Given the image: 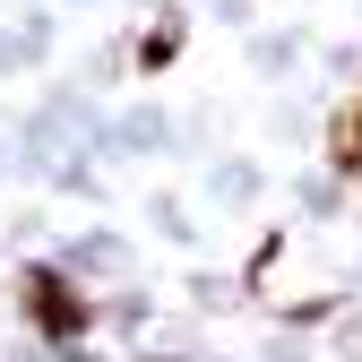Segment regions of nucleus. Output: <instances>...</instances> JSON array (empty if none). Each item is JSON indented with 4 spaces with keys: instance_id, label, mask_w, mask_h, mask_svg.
<instances>
[{
    "instance_id": "nucleus-1",
    "label": "nucleus",
    "mask_w": 362,
    "mask_h": 362,
    "mask_svg": "<svg viewBox=\"0 0 362 362\" xmlns=\"http://www.w3.org/2000/svg\"><path fill=\"white\" fill-rule=\"evenodd\" d=\"M26 310H35L43 337H78V328H86V302L52 276V267H35V276H26Z\"/></svg>"
},
{
    "instance_id": "nucleus-3",
    "label": "nucleus",
    "mask_w": 362,
    "mask_h": 362,
    "mask_svg": "<svg viewBox=\"0 0 362 362\" xmlns=\"http://www.w3.org/2000/svg\"><path fill=\"white\" fill-rule=\"evenodd\" d=\"M173 43H181V18H164V26L139 43V61H147V69H164V61H173Z\"/></svg>"
},
{
    "instance_id": "nucleus-2",
    "label": "nucleus",
    "mask_w": 362,
    "mask_h": 362,
    "mask_svg": "<svg viewBox=\"0 0 362 362\" xmlns=\"http://www.w3.org/2000/svg\"><path fill=\"white\" fill-rule=\"evenodd\" d=\"M337 164H345V173H362V104L337 121Z\"/></svg>"
}]
</instances>
